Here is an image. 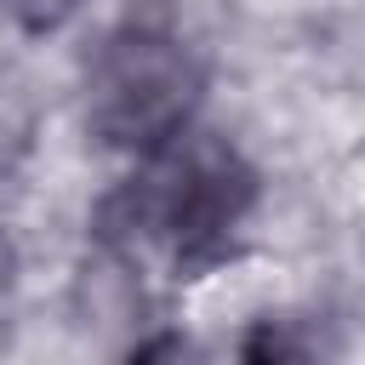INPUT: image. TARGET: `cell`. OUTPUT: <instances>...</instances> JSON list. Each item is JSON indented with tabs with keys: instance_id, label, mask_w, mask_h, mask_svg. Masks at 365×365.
Wrapping results in <instances>:
<instances>
[{
	"instance_id": "cell-4",
	"label": "cell",
	"mask_w": 365,
	"mask_h": 365,
	"mask_svg": "<svg viewBox=\"0 0 365 365\" xmlns=\"http://www.w3.org/2000/svg\"><path fill=\"white\" fill-rule=\"evenodd\" d=\"M74 11L80 0H0V23L17 34H57Z\"/></svg>"
},
{
	"instance_id": "cell-1",
	"label": "cell",
	"mask_w": 365,
	"mask_h": 365,
	"mask_svg": "<svg viewBox=\"0 0 365 365\" xmlns=\"http://www.w3.org/2000/svg\"><path fill=\"white\" fill-rule=\"evenodd\" d=\"M257 205V171L222 137L182 131L165 148L143 154V171L108 200L103 245L137 262V251H160L171 268H205L228 251L240 222Z\"/></svg>"
},
{
	"instance_id": "cell-3",
	"label": "cell",
	"mask_w": 365,
	"mask_h": 365,
	"mask_svg": "<svg viewBox=\"0 0 365 365\" xmlns=\"http://www.w3.org/2000/svg\"><path fill=\"white\" fill-rule=\"evenodd\" d=\"M29 137H34V108H29V97L0 74V165H11L17 154H29Z\"/></svg>"
},
{
	"instance_id": "cell-2",
	"label": "cell",
	"mask_w": 365,
	"mask_h": 365,
	"mask_svg": "<svg viewBox=\"0 0 365 365\" xmlns=\"http://www.w3.org/2000/svg\"><path fill=\"white\" fill-rule=\"evenodd\" d=\"M200 91H205L200 57L177 34L131 23L91 51L80 80V108H86V131L103 148L143 160L194 125Z\"/></svg>"
}]
</instances>
